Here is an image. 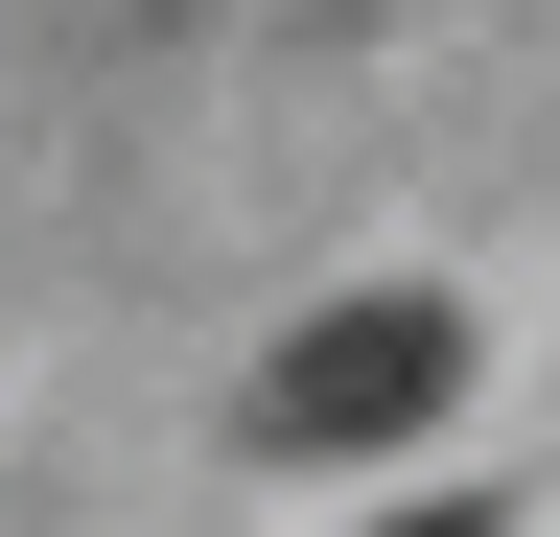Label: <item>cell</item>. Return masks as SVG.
<instances>
[{
  "instance_id": "1",
  "label": "cell",
  "mask_w": 560,
  "mask_h": 537,
  "mask_svg": "<svg viewBox=\"0 0 560 537\" xmlns=\"http://www.w3.org/2000/svg\"><path fill=\"white\" fill-rule=\"evenodd\" d=\"M467 397V304H420V281H374V304H327V327H280V374H257V444L280 467H374V444H420Z\"/></svg>"
}]
</instances>
